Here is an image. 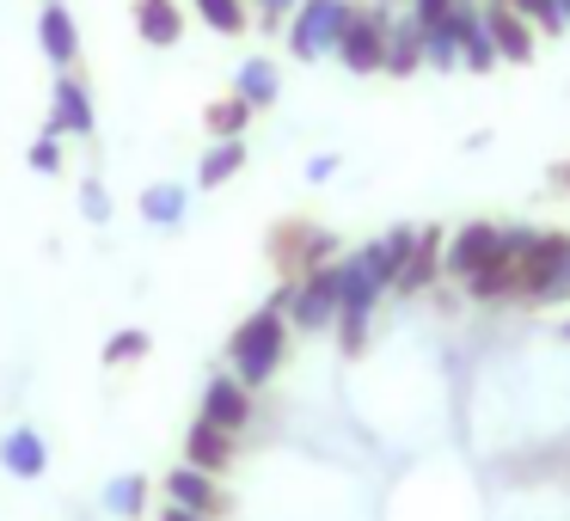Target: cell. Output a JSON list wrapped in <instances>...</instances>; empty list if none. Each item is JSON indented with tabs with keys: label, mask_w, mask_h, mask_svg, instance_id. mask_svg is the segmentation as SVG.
<instances>
[{
	"label": "cell",
	"mask_w": 570,
	"mask_h": 521,
	"mask_svg": "<svg viewBox=\"0 0 570 521\" xmlns=\"http://www.w3.org/2000/svg\"><path fill=\"white\" fill-rule=\"evenodd\" d=\"M0 472L19 484L43 479L50 472V442H43V430H31V423H13V430L0 435Z\"/></svg>",
	"instance_id": "cell-13"
},
{
	"label": "cell",
	"mask_w": 570,
	"mask_h": 521,
	"mask_svg": "<svg viewBox=\"0 0 570 521\" xmlns=\"http://www.w3.org/2000/svg\"><path fill=\"white\" fill-rule=\"evenodd\" d=\"M38 50L50 56L56 68H75L80 62V26L62 0H43L38 7Z\"/></svg>",
	"instance_id": "cell-15"
},
{
	"label": "cell",
	"mask_w": 570,
	"mask_h": 521,
	"mask_svg": "<svg viewBox=\"0 0 570 521\" xmlns=\"http://www.w3.org/2000/svg\"><path fill=\"white\" fill-rule=\"evenodd\" d=\"M99 503L111 509L117 521H141V515H148V503H154V484L141 479V472H117V479L99 491Z\"/></svg>",
	"instance_id": "cell-25"
},
{
	"label": "cell",
	"mask_w": 570,
	"mask_h": 521,
	"mask_svg": "<svg viewBox=\"0 0 570 521\" xmlns=\"http://www.w3.org/2000/svg\"><path fill=\"white\" fill-rule=\"evenodd\" d=\"M80 215H87L92 227H105V222H111V190H105L99 178H87V185H80Z\"/></svg>",
	"instance_id": "cell-31"
},
{
	"label": "cell",
	"mask_w": 570,
	"mask_h": 521,
	"mask_svg": "<svg viewBox=\"0 0 570 521\" xmlns=\"http://www.w3.org/2000/svg\"><path fill=\"white\" fill-rule=\"evenodd\" d=\"M252 105L246 99H234V92H227V99H209L203 105V136L209 141H246V129H252Z\"/></svg>",
	"instance_id": "cell-26"
},
{
	"label": "cell",
	"mask_w": 570,
	"mask_h": 521,
	"mask_svg": "<svg viewBox=\"0 0 570 521\" xmlns=\"http://www.w3.org/2000/svg\"><path fill=\"white\" fill-rule=\"evenodd\" d=\"M332 173H337V154H313L307 160V185H325Z\"/></svg>",
	"instance_id": "cell-35"
},
{
	"label": "cell",
	"mask_w": 570,
	"mask_h": 521,
	"mask_svg": "<svg viewBox=\"0 0 570 521\" xmlns=\"http://www.w3.org/2000/svg\"><path fill=\"white\" fill-rule=\"evenodd\" d=\"M190 13H197L215 38H246L252 31V0H190Z\"/></svg>",
	"instance_id": "cell-27"
},
{
	"label": "cell",
	"mask_w": 570,
	"mask_h": 521,
	"mask_svg": "<svg viewBox=\"0 0 570 521\" xmlns=\"http://www.w3.org/2000/svg\"><path fill=\"white\" fill-rule=\"evenodd\" d=\"M423 68V31L411 13H393V31H386V80H411Z\"/></svg>",
	"instance_id": "cell-21"
},
{
	"label": "cell",
	"mask_w": 570,
	"mask_h": 521,
	"mask_svg": "<svg viewBox=\"0 0 570 521\" xmlns=\"http://www.w3.org/2000/svg\"><path fill=\"white\" fill-rule=\"evenodd\" d=\"M411 246H417V227H386V234L368 239L362 252H368V264L381 271V283L393 288L399 276H405V264H411Z\"/></svg>",
	"instance_id": "cell-23"
},
{
	"label": "cell",
	"mask_w": 570,
	"mask_h": 521,
	"mask_svg": "<svg viewBox=\"0 0 570 521\" xmlns=\"http://www.w3.org/2000/svg\"><path fill=\"white\" fill-rule=\"evenodd\" d=\"M136 209H141V222H148V227H178L190 215V190L173 185V178H160V185H148L136 197Z\"/></svg>",
	"instance_id": "cell-24"
},
{
	"label": "cell",
	"mask_w": 570,
	"mask_h": 521,
	"mask_svg": "<svg viewBox=\"0 0 570 521\" xmlns=\"http://www.w3.org/2000/svg\"><path fill=\"white\" fill-rule=\"evenodd\" d=\"M148 350H154V337L141 332V325H124V332H111L105 337V368H129V362H148Z\"/></svg>",
	"instance_id": "cell-29"
},
{
	"label": "cell",
	"mask_w": 570,
	"mask_h": 521,
	"mask_svg": "<svg viewBox=\"0 0 570 521\" xmlns=\"http://www.w3.org/2000/svg\"><path fill=\"white\" fill-rule=\"evenodd\" d=\"M405 13L417 19V31H430V26H442V19L454 13V0H411Z\"/></svg>",
	"instance_id": "cell-33"
},
{
	"label": "cell",
	"mask_w": 570,
	"mask_h": 521,
	"mask_svg": "<svg viewBox=\"0 0 570 521\" xmlns=\"http://www.w3.org/2000/svg\"><path fill=\"white\" fill-rule=\"evenodd\" d=\"M160 491H166V503L190 509V515H209V521L234 515V491H227L215 472H197V466H185V460L160 479Z\"/></svg>",
	"instance_id": "cell-7"
},
{
	"label": "cell",
	"mask_w": 570,
	"mask_h": 521,
	"mask_svg": "<svg viewBox=\"0 0 570 521\" xmlns=\"http://www.w3.org/2000/svg\"><path fill=\"white\" fill-rule=\"evenodd\" d=\"M386 31H393V0H356L344 38H337V62L350 75H381L386 68Z\"/></svg>",
	"instance_id": "cell-4"
},
{
	"label": "cell",
	"mask_w": 570,
	"mask_h": 521,
	"mask_svg": "<svg viewBox=\"0 0 570 521\" xmlns=\"http://www.w3.org/2000/svg\"><path fill=\"white\" fill-rule=\"evenodd\" d=\"M552 185H558V190H564V197H570V160H558V166H552Z\"/></svg>",
	"instance_id": "cell-37"
},
{
	"label": "cell",
	"mask_w": 570,
	"mask_h": 521,
	"mask_svg": "<svg viewBox=\"0 0 570 521\" xmlns=\"http://www.w3.org/2000/svg\"><path fill=\"white\" fill-rule=\"evenodd\" d=\"M442 246H448V234L442 227H417V246H411V264H405V276L393 283V295H430L435 288V276H442Z\"/></svg>",
	"instance_id": "cell-16"
},
{
	"label": "cell",
	"mask_w": 570,
	"mask_h": 521,
	"mask_svg": "<svg viewBox=\"0 0 570 521\" xmlns=\"http://www.w3.org/2000/svg\"><path fill=\"white\" fill-rule=\"evenodd\" d=\"M246 141H209L203 148V160H197V190H222V185H234L239 173H246Z\"/></svg>",
	"instance_id": "cell-22"
},
{
	"label": "cell",
	"mask_w": 570,
	"mask_h": 521,
	"mask_svg": "<svg viewBox=\"0 0 570 521\" xmlns=\"http://www.w3.org/2000/svg\"><path fill=\"white\" fill-rule=\"evenodd\" d=\"M295 7H301V0H252V26H264V31H283Z\"/></svg>",
	"instance_id": "cell-32"
},
{
	"label": "cell",
	"mask_w": 570,
	"mask_h": 521,
	"mask_svg": "<svg viewBox=\"0 0 570 521\" xmlns=\"http://www.w3.org/2000/svg\"><path fill=\"white\" fill-rule=\"evenodd\" d=\"M350 13H356V0H301L283 26L288 56H295V62H325V56H337V38H344Z\"/></svg>",
	"instance_id": "cell-3"
},
{
	"label": "cell",
	"mask_w": 570,
	"mask_h": 521,
	"mask_svg": "<svg viewBox=\"0 0 570 521\" xmlns=\"http://www.w3.org/2000/svg\"><path fill=\"white\" fill-rule=\"evenodd\" d=\"M234 99H246L252 111H271V105L283 99V68H276L271 56H246V62L234 68Z\"/></svg>",
	"instance_id": "cell-19"
},
{
	"label": "cell",
	"mask_w": 570,
	"mask_h": 521,
	"mask_svg": "<svg viewBox=\"0 0 570 521\" xmlns=\"http://www.w3.org/2000/svg\"><path fill=\"white\" fill-rule=\"evenodd\" d=\"M386 295H393V288L381 283V271L368 264V252H362V246L337 258V313H362V320H374Z\"/></svg>",
	"instance_id": "cell-10"
},
{
	"label": "cell",
	"mask_w": 570,
	"mask_h": 521,
	"mask_svg": "<svg viewBox=\"0 0 570 521\" xmlns=\"http://www.w3.org/2000/svg\"><path fill=\"white\" fill-rule=\"evenodd\" d=\"M43 136H62V141H92V136H99V105H92V87L75 75V68H62V75H56Z\"/></svg>",
	"instance_id": "cell-5"
},
{
	"label": "cell",
	"mask_w": 570,
	"mask_h": 521,
	"mask_svg": "<svg viewBox=\"0 0 570 521\" xmlns=\"http://www.w3.org/2000/svg\"><path fill=\"white\" fill-rule=\"evenodd\" d=\"M26 166H31V173H43V178H56V173H62V136H38L26 148Z\"/></svg>",
	"instance_id": "cell-30"
},
{
	"label": "cell",
	"mask_w": 570,
	"mask_h": 521,
	"mask_svg": "<svg viewBox=\"0 0 570 521\" xmlns=\"http://www.w3.org/2000/svg\"><path fill=\"white\" fill-rule=\"evenodd\" d=\"M454 38H460V68L466 75H491L503 56H497V43H491V31H484V7L479 0H454Z\"/></svg>",
	"instance_id": "cell-12"
},
{
	"label": "cell",
	"mask_w": 570,
	"mask_h": 521,
	"mask_svg": "<svg viewBox=\"0 0 570 521\" xmlns=\"http://www.w3.org/2000/svg\"><path fill=\"white\" fill-rule=\"evenodd\" d=\"M234 454H239V435L215 430V423H203V417L185 430V466H197V472H215V479H222V472L234 466Z\"/></svg>",
	"instance_id": "cell-17"
},
{
	"label": "cell",
	"mask_w": 570,
	"mask_h": 521,
	"mask_svg": "<svg viewBox=\"0 0 570 521\" xmlns=\"http://www.w3.org/2000/svg\"><path fill=\"white\" fill-rule=\"evenodd\" d=\"M288 325H295V332H332V325H337V264H325V271L295 276Z\"/></svg>",
	"instance_id": "cell-8"
},
{
	"label": "cell",
	"mask_w": 570,
	"mask_h": 521,
	"mask_svg": "<svg viewBox=\"0 0 570 521\" xmlns=\"http://www.w3.org/2000/svg\"><path fill=\"white\" fill-rule=\"evenodd\" d=\"M129 19H136V38L148 43V50H173V43L185 38V7H178V0H136Z\"/></svg>",
	"instance_id": "cell-18"
},
{
	"label": "cell",
	"mask_w": 570,
	"mask_h": 521,
	"mask_svg": "<svg viewBox=\"0 0 570 521\" xmlns=\"http://www.w3.org/2000/svg\"><path fill=\"white\" fill-rule=\"evenodd\" d=\"M160 521H209V515H190V509H178V503H166V509H160Z\"/></svg>",
	"instance_id": "cell-36"
},
{
	"label": "cell",
	"mask_w": 570,
	"mask_h": 521,
	"mask_svg": "<svg viewBox=\"0 0 570 521\" xmlns=\"http://www.w3.org/2000/svg\"><path fill=\"white\" fill-rule=\"evenodd\" d=\"M460 288H466L472 307H503V301H515V258H509V252L497 246V258L484 264V271H472Z\"/></svg>",
	"instance_id": "cell-20"
},
{
	"label": "cell",
	"mask_w": 570,
	"mask_h": 521,
	"mask_svg": "<svg viewBox=\"0 0 570 521\" xmlns=\"http://www.w3.org/2000/svg\"><path fill=\"white\" fill-rule=\"evenodd\" d=\"M423 68H435V75H454L460 68V38H454V19H442V26L423 31Z\"/></svg>",
	"instance_id": "cell-28"
},
{
	"label": "cell",
	"mask_w": 570,
	"mask_h": 521,
	"mask_svg": "<svg viewBox=\"0 0 570 521\" xmlns=\"http://www.w3.org/2000/svg\"><path fill=\"white\" fill-rule=\"evenodd\" d=\"M552 7H558V19H564V31H570V0H552Z\"/></svg>",
	"instance_id": "cell-38"
},
{
	"label": "cell",
	"mask_w": 570,
	"mask_h": 521,
	"mask_svg": "<svg viewBox=\"0 0 570 521\" xmlns=\"http://www.w3.org/2000/svg\"><path fill=\"white\" fill-rule=\"evenodd\" d=\"M197 417L215 423V430H227V435H246L252 430V386H239L234 374H209Z\"/></svg>",
	"instance_id": "cell-11"
},
{
	"label": "cell",
	"mask_w": 570,
	"mask_h": 521,
	"mask_svg": "<svg viewBox=\"0 0 570 521\" xmlns=\"http://www.w3.org/2000/svg\"><path fill=\"white\" fill-rule=\"evenodd\" d=\"M497 246H503V222H466L448 234L442 246V276H454V283H466L472 271H484V264L497 258Z\"/></svg>",
	"instance_id": "cell-9"
},
{
	"label": "cell",
	"mask_w": 570,
	"mask_h": 521,
	"mask_svg": "<svg viewBox=\"0 0 570 521\" xmlns=\"http://www.w3.org/2000/svg\"><path fill=\"white\" fill-rule=\"evenodd\" d=\"M264 252H271V264H276V276H283V283H295V276L325 271V264L344 258L332 227H313V222H301V215H295V222H276L271 239H264Z\"/></svg>",
	"instance_id": "cell-2"
},
{
	"label": "cell",
	"mask_w": 570,
	"mask_h": 521,
	"mask_svg": "<svg viewBox=\"0 0 570 521\" xmlns=\"http://www.w3.org/2000/svg\"><path fill=\"white\" fill-rule=\"evenodd\" d=\"M540 307H570V264H564V271H558V283H552V288H546V295H540Z\"/></svg>",
	"instance_id": "cell-34"
},
{
	"label": "cell",
	"mask_w": 570,
	"mask_h": 521,
	"mask_svg": "<svg viewBox=\"0 0 570 521\" xmlns=\"http://www.w3.org/2000/svg\"><path fill=\"white\" fill-rule=\"evenodd\" d=\"M283 356H288V313H276V307L246 313L234 325V337H227V374L239 386H252V393L283 374Z\"/></svg>",
	"instance_id": "cell-1"
},
{
	"label": "cell",
	"mask_w": 570,
	"mask_h": 521,
	"mask_svg": "<svg viewBox=\"0 0 570 521\" xmlns=\"http://www.w3.org/2000/svg\"><path fill=\"white\" fill-rule=\"evenodd\" d=\"M564 264H570V234L540 227V239H533V246L521 252V264H515V301H521V307H540V295L558 283Z\"/></svg>",
	"instance_id": "cell-6"
},
{
	"label": "cell",
	"mask_w": 570,
	"mask_h": 521,
	"mask_svg": "<svg viewBox=\"0 0 570 521\" xmlns=\"http://www.w3.org/2000/svg\"><path fill=\"white\" fill-rule=\"evenodd\" d=\"M558 337H564V344H570V313H564V320H558Z\"/></svg>",
	"instance_id": "cell-39"
},
{
	"label": "cell",
	"mask_w": 570,
	"mask_h": 521,
	"mask_svg": "<svg viewBox=\"0 0 570 521\" xmlns=\"http://www.w3.org/2000/svg\"><path fill=\"white\" fill-rule=\"evenodd\" d=\"M479 7H484V31H491L497 56H503V62H521V68H528V62H533V38H540V31H533L528 19L509 7V0H479Z\"/></svg>",
	"instance_id": "cell-14"
}]
</instances>
